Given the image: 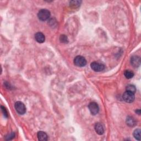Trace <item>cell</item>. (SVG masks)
<instances>
[{"label":"cell","instance_id":"1","mask_svg":"<svg viewBox=\"0 0 141 141\" xmlns=\"http://www.w3.org/2000/svg\"><path fill=\"white\" fill-rule=\"evenodd\" d=\"M50 12L46 9H43L39 11L38 14L39 19L42 21H45L48 20L50 17Z\"/></svg>","mask_w":141,"mask_h":141},{"label":"cell","instance_id":"2","mask_svg":"<svg viewBox=\"0 0 141 141\" xmlns=\"http://www.w3.org/2000/svg\"><path fill=\"white\" fill-rule=\"evenodd\" d=\"M74 63L79 67H83L87 65V60L82 56H77L74 59Z\"/></svg>","mask_w":141,"mask_h":141},{"label":"cell","instance_id":"3","mask_svg":"<svg viewBox=\"0 0 141 141\" xmlns=\"http://www.w3.org/2000/svg\"><path fill=\"white\" fill-rule=\"evenodd\" d=\"M122 98L125 102L128 103H131L135 100V94L128 91H126L124 93V94L122 95Z\"/></svg>","mask_w":141,"mask_h":141},{"label":"cell","instance_id":"4","mask_svg":"<svg viewBox=\"0 0 141 141\" xmlns=\"http://www.w3.org/2000/svg\"><path fill=\"white\" fill-rule=\"evenodd\" d=\"M15 109L17 112L20 115H24L26 112V107L25 105L21 102H17L15 104Z\"/></svg>","mask_w":141,"mask_h":141},{"label":"cell","instance_id":"5","mask_svg":"<svg viewBox=\"0 0 141 141\" xmlns=\"http://www.w3.org/2000/svg\"><path fill=\"white\" fill-rule=\"evenodd\" d=\"M91 69L95 72H101L105 69V66L97 62H93L90 65Z\"/></svg>","mask_w":141,"mask_h":141},{"label":"cell","instance_id":"6","mask_svg":"<svg viewBox=\"0 0 141 141\" xmlns=\"http://www.w3.org/2000/svg\"><path fill=\"white\" fill-rule=\"evenodd\" d=\"M88 108L90 113L93 115H95L99 112V107L97 103L92 102L88 105Z\"/></svg>","mask_w":141,"mask_h":141},{"label":"cell","instance_id":"7","mask_svg":"<svg viewBox=\"0 0 141 141\" xmlns=\"http://www.w3.org/2000/svg\"><path fill=\"white\" fill-rule=\"evenodd\" d=\"M131 63L135 68L138 67L140 65V58L139 56H133L131 58Z\"/></svg>","mask_w":141,"mask_h":141},{"label":"cell","instance_id":"8","mask_svg":"<svg viewBox=\"0 0 141 141\" xmlns=\"http://www.w3.org/2000/svg\"><path fill=\"white\" fill-rule=\"evenodd\" d=\"M35 39L36 41L39 43H43L45 42V37L42 33L38 32L35 35Z\"/></svg>","mask_w":141,"mask_h":141},{"label":"cell","instance_id":"9","mask_svg":"<svg viewBox=\"0 0 141 141\" xmlns=\"http://www.w3.org/2000/svg\"><path fill=\"white\" fill-rule=\"evenodd\" d=\"M94 129L95 130V132L97 133H98L99 135H102L104 133V129L103 128V126L102 125L100 124V123H97L95 125Z\"/></svg>","mask_w":141,"mask_h":141},{"label":"cell","instance_id":"10","mask_svg":"<svg viewBox=\"0 0 141 141\" xmlns=\"http://www.w3.org/2000/svg\"><path fill=\"white\" fill-rule=\"evenodd\" d=\"M38 138L39 140L46 141L48 139V136L47 134L43 131H39L37 134Z\"/></svg>","mask_w":141,"mask_h":141},{"label":"cell","instance_id":"11","mask_svg":"<svg viewBox=\"0 0 141 141\" xmlns=\"http://www.w3.org/2000/svg\"><path fill=\"white\" fill-rule=\"evenodd\" d=\"M126 123H127V125L130 126V127H133L136 125V120L134 119L133 117H131V116L127 117V118L126 119Z\"/></svg>","mask_w":141,"mask_h":141},{"label":"cell","instance_id":"12","mask_svg":"<svg viewBox=\"0 0 141 141\" xmlns=\"http://www.w3.org/2000/svg\"><path fill=\"white\" fill-rule=\"evenodd\" d=\"M124 75L127 79H131L134 76V73L130 70H126L124 72Z\"/></svg>","mask_w":141,"mask_h":141},{"label":"cell","instance_id":"13","mask_svg":"<svg viewBox=\"0 0 141 141\" xmlns=\"http://www.w3.org/2000/svg\"><path fill=\"white\" fill-rule=\"evenodd\" d=\"M133 136L138 140H140V130L136 129L133 132Z\"/></svg>","mask_w":141,"mask_h":141},{"label":"cell","instance_id":"14","mask_svg":"<svg viewBox=\"0 0 141 141\" xmlns=\"http://www.w3.org/2000/svg\"><path fill=\"white\" fill-rule=\"evenodd\" d=\"M126 91H128L130 92H131L133 94H135L136 91V87L135 85H129L126 87Z\"/></svg>","mask_w":141,"mask_h":141},{"label":"cell","instance_id":"15","mask_svg":"<svg viewBox=\"0 0 141 141\" xmlns=\"http://www.w3.org/2000/svg\"><path fill=\"white\" fill-rule=\"evenodd\" d=\"M82 1H72L70 2V6L73 8H76L80 6V3H81Z\"/></svg>","mask_w":141,"mask_h":141},{"label":"cell","instance_id":"16","mask_svg":"<svg viewBox=\"0 0 141 141\" xmlns=\"http://www.w3.org/2000/svg\"><path fill=\"white\" fill-rule=\"evenodd\" d=\"M60 42L63 43H67L69 42L67 37L65 35H61V36H60Z\"/></svg>","mask_w":141,"mask_h":141},{"label":"cell","instance_id":"17","mask_svg":"<svg viewBox=\"0 0 141 141\" xmlns=\"http://www.w3.org/2000/svg\"><path fill=\"white\" fill-rule=\"evenodd\" d=\"M15 133L14 132H12L11 133L10 135H8V136H7L6 137V140H11L12 139H13V138L15 137Z\"/></svg>","mask_w":141,"mask_h":141},{"label":"cell","instance_id":"18","mask_svg":"<svg viewBox=\"0 0 141 141\" xmlns=\"http://www.w3.org/2000/svg\"><path fill=\"white\" fill-rule=\"evenodd\" d=\"M1 109H2V111L3 113V115L4 116V117H8V113H7V110H6L5 107H3V106H1Z\"/></svg>","mask_w":141,"mask_h":141},{"label":"cell","instance_id":"19","mask_svg":"<svg viewBox=\"0 0 141 141\" xmlns=\"http://www.w3.org/2000/svg\"><path fill=\"white\" fill-rule=\"evenodd\" d=\"M136 112L137 113L138 115H140V110H136Z\"/></svg>","mask_w":141,"mask_h":141}]
</instances>
